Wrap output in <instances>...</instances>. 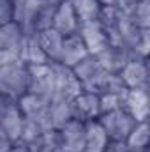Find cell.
Here are the masks:
<instances>
[{
	"mask_svg": "<svg viewBox=\"0 0 150 152\" xmlns=\"http://www.w3.org/2000/svg\"><path fill=\"white\" fill-rule=\"evenodd\" d=\"M28 88V71L27 64L16 60L0 69V94L11 101H18Z\"/></svg>",
	"mask_w": 150,
	"mask_h": 152,
	"instance_id": "cell-1",
	"label": "cell"
},
{
	"mask_svg": "<svg viewBox=\"0 0 150 152\" xmlns=\"http://www.w3.org/2000/svg\"><path fill=\"white\" fill-rule=\"evenodd\" d=\"M50 103L51 99L32 94V92H25L18 101V108L23 115V118H32L42 126V129H53L51 122H50Z\"/></svg>",
	"mask_w": 150,
	"mask_h": 152,
	"instance_id": "cell-2",
	"label": "cell"
},
{
	"mask_svg": "<svg viewBox=\"0 0 150 152\" xmlns=\"http://www.w3.org/2000/svg\"><path fill=\"white\" fill-rule=\"evenodd\" d=\"M97 120L103 126V129L106 131L108 138L110 140H117V142H125V138L129 136V133L133 131V127L138 124L124 108L110 112V113L99 115Z\"/></svg>",
	"mask_w": 150,
	"mask_h": 152,
	"instance_id": "cell-3",
	"label": "cell"
},
{
	"mask_svg": "<svg viewBox=\"0 0 150 152\" xmlns=\"http://www.w3.org/2000/svg\"><path fill=\"white\" fill-rule=\"evenodd\" d=\"M27 71H28V88H27V92L39 94V96H44L48 99H53V94H55L53 62L27 66Z\"/></svg>",
	"mask_w": 150,
	"mask_h": 152,
	"instance_id": "cell-4",
	"label": "cell"
},
{
	"mask_svg": "<svg viewBox=\"0 0 150 152\" xmlns=\"http://www.w3.org/2000/svg\"><path fill=\"white\" fill-rule=\"evenodd\" d=\"M55 69V94L53 99H66L73 101L79 92H83V87L79 80L74 76L71 67H66L58 62H53Z\"/></svg>",
	"mask_w": 150,
	"mask_h": 152,
	"instance_id": "cell-5",
	"label": "cell"
},
{
	"mask_svg": "<svg viewBox=\"0 0 150 152\" xmlns=\"http://www.w3.org/2000/svg\"><path fill=\"white\" fill-rule=\"evenodd\" d=\"M122 108L136 122L149 120V115H150L149 88H125L124 99H122Z\"/></svg>",
	"mask_w": 150,
	"mask_h": 152,
	"instance_id": "cell-6",
	"label": "cell"
},
{
	"mask_svg": "<svg viewBox=\"0 0 150 152\" xmlns=\"http://www.w3.org/2000/svg\"><path fill=\"white\" fill-rule=\"evenodd\" d=\"M125 88H149V58H131L118 73Z\"/></svg>",
	"mask_w": 150,
	"mask_h": 152,
	"instance_id": "cell-7",
	"label": "cell"
},
{
	"mask_svg": "<svg viewBox=\"0 0 150 152\" xmlns=\"http://www.w3.org/2000/svg\"><path fill=\"white\" fill-rule=\"evenodd\" d=\"M95 57H97V62H99L101 69L106 71V73H113V75H118L124 69V66L131 58H134L133 51L129 48L122 46V44H110L106 50H103Z\"/></svg>",
	"mask_w": 150,
	"mask_h": 152,
	"instance_id": "cell-8",
	"label": "cell"
},
{
	"mask_svg": "<svg viewBox=\"0 0 150 152\" xmlns=\"http://www.w3.org/2000/svg\"><path fill=\"white\" fill-rule=\"evenodd\" d=\"M78 36L81 37L87 51L90 55H99L103 50H106L110 46V41L106 37L104 30L101 28L99 21L94 20V21H85V23H79L78 27Z\"/></svg>",
	"mask_w": 150,
	"mask_h": 152,
	"instance_id": "cell-9",
	"label": "cell"
},
{
	"mask_svg": "<svg viewBox=\"0 0 150 152\" xmlns=\"http://www.w3.org/2000/svg\"><path fill=\"white\" fill-rule=\"evenodd\" d=\"M60 149L66 152H83L85 151V122L71 118L58 129Z\"/></svg>",
	"mask_w": 150,
	"mask_h": 152,
	"instance_id": "cell-10",
	"label": "cell"
},
{
	"mask_svg": "<svg viewBox=\"0 0 150 152\" xmlns=\"http://www.w3.org/2000/svg\"><path fill=\"white\" fill-rule=\"evenodd\" d=\"M71 110H73V117L76 120L81 122H88V120H95L101 110H99V96L94 92H79L74 99L71 101Z\"/></svg>",
	"mask_w": 150,
	"mask_h": 152,
	"instance_id": "cell-11",
	"label": "cell"
},
{
	"mask_svg": "<svg viewBox=\"0 0 150 152\" xmlns=\"http://www.w3.org/2000/svg\"><path fill=\"white\" fill-rule=\"evenodd\" d=\"M78 27H79V21L76 18V12L71 5L69 0L58 4L55 7V14H53V23H51V28H55L57 32H60L64 37L66 36H71L78 32Z\"/></svg>",
	"mask_w": 150,
	"mask_h": 152,
	"instance_id": "cell-12",
	"label": "cell"
},
{
	"mask_svg": "<svg viewBox=\"0 0 150 152\" xmlns=\"http://www.w3.org/2000/svg\"><path fill=\"white\" fill-rule=\"evenodd\" d=\"M87 55H90L83 44L81 37L76 34H71V36H66L64 37V42H62V50H60V58H58V64L66 66V67H74L76 64L85 58Z\"/></svg>",
	"mask_w": 150,
	"mask_h": 152,
	"instance_id": "cell-13",
	"label": "cell"
},
{
	"mask_svg": "<svg viewBox=\"0 0 150 152\" xmlns=\"http://www.w3.org/2000/svg\"><path fill=\"white\" fill-rule=\"evenodd\" d=\"M34 37L37 41V44L41 46V50L44 51V55L48 57V60L50 62H58L64 36L60 32H57L55 28H46V30L34 32Z\"/></svg>",
	"mask_w": 150,
	"mask_h": 152,
	"instance_id": "cell-14",
	"label": "cell"
},
{
	"mask_svg": "<svg viewBox=\"0 0 150 152\" xmlns=\"http://www.w3.org/2000/svg\"><path fill=\"white\" fill-rule=\"evenodd\" d=\"M97 21L101 28L104 30L110 44H120V11L113 5H103L101 12L97 16Z\"/></svg>",
	"mask_w": 150,
	"mask_h": 152,
	"instance_id": "cell-15",
	"label": "cell"
},
{
	"mask_svg": "<svg viewBox=\"0 0 150 152\" xmlns=\"http://www.w3.org/2000/svg\"><path fill=\"white\" fill-rule=\"evenodd\" d=\"M23 115L20 112L18 104L16 103H11L5 110L4 117L0 118V129L5 133V136L12 142V143H18L20 142V136H21V127H23Z\"/></svg>",
	"mask_w": 150,
	"mask_h": 152,
	"instance_id": "cell-16",
	"label": "cell"
},
{
	"mask_svg": "<svg viewBox=\"0 0 150 152\" xmlns=\"http://www.w3.org/2000/svg\"><path fill=\"white\" fill-rule=\"evenodd\" d=\"M83 90L94 92V94L101 96V94H108V92H124L125 90V85H124V81L120 80L118 75L101 71L90 83H87L83 87Z\"/></svg>",
	"mask_w": 150,
	"mask_h": 152,
	"instance_id": "cell-17",
	"label": "cell"
},
{
	"mask_svg": "<svg viewBox=\"0 0 150 152\" xmlns=\"http://www.w3.org/2000/svg\"><path fill=\"white\" fill-rule=\"evenodd\" d=\"M18 60L27 64V66H37V64H48V57L41 50L34 34H25L21 41V46L18 50Z\"/></svg>",
	"mask_w": 150,
	"mask_h": 152,
	"instance_id": "cell-18",
	"label": "cell"
},
{
	"mask_svg": "<svg viewBox=\"0 0 150 152\" xmlns=\"http://www.w3.org/2000/svg\"><path fill=\"white\" fill-rule=\"evenodd\" d=\"M110 138L97 118L85 122V151L83 152H103Z\"/></svg>",
	"mask_w": 150,
	"mask_h": 152,
	"instance_id": "cell-19",
	"label": "cell"
},
{
	"mask_svg": "<svg viewBox=\"0 0 150 152\" xmlns=\"http://www.w3.org/2000/svg\"><path fill=\"white\" fill-rule=\"evenodd\" d=\"M23 37H25V32L18 21H9V23L0 25V50L14 51L18 55Z\"/></svg>",
	"mask_w": 150,
	"mask_h": 152,
	"instance_id": "cell-20",
	"label": "cell"
},
{
	"mask_svg": "<svg viewBox=\"0 0 150 152\" xmlns=\"http://www.w3.org/2000/svg\"><path fill=\"white\" fill-rule=\"evenodd\" d=\"M149 138H150V126L149 120L138 122L129 136L125 138L127 152H149Z\"/></svg>",
	"mask_w": 150,
	"mask_h": 152,
	"instance_id": "cell-21",
	"label": "cell"
},
{
	"mask_svg": "<svg viewBox=\"0 0 150 152\" xmlns=\"http://www.w3.org/2000/svg\"><path fill=\"white\" fill-rule=\"evenodd\" d=\"M28 152H53L60 149V136L58 129H44L37 136L25 145Z\"/></svg>",
	"mask_w": 150,
	"mask_h": 152,
	"instance_id": "cell-22",
	"label": "cell"
},
{
	"mask_svg": "<svg viewBox=\"0 0 150 152\" xmlns=\"http://www.w3.org/2000/svg\"><path fill=\"white\" fill-rule=\"evenodd\" d=\"M71 69H73L74 76L79 80L81 87H85L87 83H90L95 76L103 71L101 66H99V62H97V57L95 55H87L85 58H81L74 67H71Z\"/></svg>",
	"mask_w": 150,
	"mask_h": 152,
	"instance_id": "cell-23",
	"label": "cell"
},
{
	"mask_svg": "<svg viewBox=\"0 0 150 152\" xmlns=\"http://www.w3.org/2000/svg\"><path fill=\"white\" fill-rule=\"evenodd\" d=\"M73 117L71 101L66 99H51L50 103V122L53 129H60L64 124H67Z\"/></svg>",
	"mask_w": 150,
	"mask_h": 152,
	"instance_id": "cell-24",
	"label": "cell"
},
{
	"mask_svg": "<svg viewBox=\"0 0 150 152\" xmlns=\"http://www.w3.org/2000/svg\"><path fill=\"white\" fill-rule=\"evenodd\" d=\"M73 9L76 12V18L79 23H85V21H94L97 20L99 12H101V4L99 0H69Z\"/></svg>",
	"mask_w": 150,
	"mask_h": 152,
	"instance_id": "cell-25",
	"label": "cell"
},
{
	"mask_svg": "<svg viewBox=\"0 0 150 152\" xmlns=\"http://www.w3.org/2000/svg\"><path fill=\"white\" fill-rule=\"evenodd\" d=\"M55 7L57 5H51V4H44L32 20V27H30V34L39 32V30H46V28H51V23H53V14H55Z\"/></svg>",
	"mask_w": 150,
	"mask_h": 152,
	"instance_id": "cell-26",
	"label": "cell"
},
{
	"mask_svg": "<svg viewBox=\"0 0 150 152\" xmlns=\"http://www.w3.org/2000/svg\"><path fill=\"white\" fill-rule=\"evenodd\" d=\"M129 16L138 28H150V0H140Z\"/></svg>",
	"mask_w": 150,
	"mask_h": 152,
	"instance_id": "cell-27",
	"label": "cell"
},
{
	"mask_svg": "<svg viewBox=\"0 0 150 152\" xmlns=\"http://www.w3.org/2000/svg\"><path fill=\"white\" fill-rule=\"evenodd\" d=\"M124 92H125V90H124ZM124 92H108V94H101V96H99V110H101V115L115 112V110H120V108H122Z\"/></svg>",
	"mask_w": 150,
	"mask_h": 152,
	"instance_id": "cell-28",
	"label": "cell"
},
{
	"mask_svg": "<svg viewBox=\"0 0 150 152\" xmlns=\"http://www.w3.org/2000/svg\"><path fill=\"white\" fill-rule=\"evenodd\" d=\"M149 51H150V28H145V30H141L140 41L136 42V46L133 50V55L136 58H149Z\"/></svg>",
	"mask_w": 150,
	"mask_h": 152,
	"instance_id": "cell-29",
	"label": "cell"
},
{
	"mask_svg": "<svg viewBox=\"0 0 150 152\" xmlns=\"http://www.w3.org/2000/svg\"><path fill=\"white\" fill-rule=\"evenodd\" d=\"M14 21V4L12 0H0V25Z\"/></svg>",
	"mask_w": 150,
	"mask_h": 152,
	"instance_id": "cell-30",
	"label": "cell"
},
{
	"mask_svg": "<svg viewBox=\"0 0 150 152\" xmlns=\"http://www.w3.org/2000/svg\"><path fill=\"white\" fill-rule=\"evenodd\" d=\"M138 2H140V0H117V2H115V7H117L120 12H124V14H131Z\"/></svg>",
	"mask_w": 150,
	"mask_h": 152,
	"instance_id": "cell-31",
	"label": "cell"
},
{
	"mask_svg": "<svg viewBox=\"0 0 150 152\" xmlns=\"http://www.w3.org/2000/svg\"><path fill=\"white\" fill-rule=\"evenodd\" d=\"M16 60H18V55L14 51L0 50V69L5 67V66H9V64H12V62H16Z\"/></svg>",
	"mask_w": 150,
	"mask_h": 152,
	"instance_id": "cell-32",
	"label": "cell"
},
{
	"mask_svg": "<svg viewBox=\"0 0 150 152\" xmlns=\"http://www.w3.org/2000/svg\"><path fill=\"white\" fill-rule=\"evenodd\" d=\"M103 152H127L125 142H117V140H110L108 145L104 147Z\"/></svg>",
	"mask_w": 150,
	"mask_h": 152,
	"instance_id": "cell-33",
	"label": "cell"
},
{
	"mask_svg": "<svg viewBox=\"0 0 150 152\" xmlns=\"http://www.w3.org/2000/svg\"><path fill=\"white\" fill-rule=\"evenodd\" d=\"M12 145H14V143H12V142L5 136V133L0 129V152H9V149H11Z\"/></svg>",
	"mask_w": 150,
	"mask_h": 152,
	"instance_id": "cell-34",
	"label": "cell"
},
{
	"mask_svg": "<svg viewBox=\"0 0 150 152\" xmlns=\"http://www.w3.org/2000/svg\"><path fill=\"white\" fill-rule=\"evenodd\" d=\"M11 103H14V101H11V99H9V97H5L4 94H0V118L4 117L5 110H7V106H9Z\"/></svg>",
	"mask_w": 150,
	"mask_h": 152,
	"instance_id": "cell-35",
	"label": "cell"
},
{
	"mask_svg": "<svg viewBox=\"0 0 150 152\" xmlns=\"http://www.w3.org/2000/svg\"><path fill=\"white\" fill-rule=\"evenodd\" d=\"M9 152H28V149H27L23 143H14V145L9 149Z\"/></svg>",
	"mask_w": 150,
	"mask_h": 152,
	"instance_id": "cell-36",
	"label": "cell"
},
{
	"mask_svg": "<svg viewBox=\"0 0 150 152\" xmlns=\"http://www.w3.org/2000/svg\"><path fill=\"white\" fill-rule=\"evenodd\" d=\"M115 2H117V0H99L101 5H113V7H115Z\"/></svg>",
	"mask_w": 150,
	"mask_h": 152,
	"instance_id": "cell-37",
	"label": "cell"
},
{
	"mask_svg": "<svg viewBox=\"0 0 150 152\" xmlns=\"http://www.w3.org/2000/svg\"><path fill=\"white\" fill-rule=\"evenodd\" d=\"M48 4H51V5H58V4H62V2H66V0H46Z\"/></svg>",
	"mask_w": 150,
	"mask_h": 152,
	"instance_id": "cell-38",
	"label": "cell"
},
{
	"mask_svg": "<svg viewBox=\"0 0 150 152\" xmlns=\"http://www.w3.org/2000/svg\"><path fill=\"white\" fill-rule=\"evenodd\" d=\"M53 152H66V151H62V149H57V151H53Z\"/></svg>",
	"mask_w": 150,
	"mask_h": 152,
	"instance_id": "cell-39",
	"label": "cell"
}]
</instances>
